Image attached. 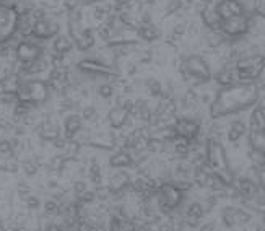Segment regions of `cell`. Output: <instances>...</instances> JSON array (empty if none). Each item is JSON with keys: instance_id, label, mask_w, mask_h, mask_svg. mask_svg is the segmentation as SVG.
Wrapping results in <instances>:
<instances>
[{"instance_id": "cell-6", "label": "cell", "mask_w": 265, "mask_h": 231, "mask_svg": "<svg viewBox=\"0 0 265 231\" xmlns=\"http://www.w3.org/2000/svg\"><path fill=\"white\" fill-rule=\"evenodd\" d=\"M18 13L12 8L0 7V44H7L16 36Z\"/></svg>"}, {"instance_id": "cell-18", "label": "cell", "mask_w": 265, "mask_h": 231, "mask_svg": "<svg viewBox=\"0 0 265 231\" xmlns=\"http://www.w3.org/2000/svg\"><path fill=\"white\" fill-rule=\"evenodd\" d=\"M246 134H247V126H246V124L242 121H234V122H231V126L228 129L226 139H228V142L236 143V142H239L241 137H244Z\"/></svg>"}, {"instance_id": "cell-15", "label": "cell", "mask_w": 265, "mask_h": 231, "mask_svg": "<svg viewBox=\"0 0 265 231\" xmlns=\"http://www.w3.org/2000/svg\"><path fill=\"white\" fill-rule=\"evenodd\" d=\"M108 165L109 168H114V170H124V168L133 165V156L127 150H117L114 155L109 156Z\"/></svg>"}, {"instance_id": "cell-17", "label": "cell", "mask_w": 265, "mask_h": 231, "mask_svg": "<svg viewBox=\"0 0 265 231\" xmlns=\"http://www.w3.org/2000/svg\"><path fill=\"white\" fill-rule=\"evenodd\" d=\"M251 131H265V108L264 106H254L249 117Z\"/></svg>"}, {"instance_id": "cell-22", "label": "cell", "mask_w": 265, "mask_h": 231, "mask_svg": "<svg viewBox=\"0 0 265 231\" xmlns=\"http://www.w3.org/2000/svg\"><path fill=\"white\" fill-rule=\"evenodd\" d=\"M215 82L220 87H228V85H233V83L239 82V80H238V75H236V70L223 69L215 75Z\"/></svg>"}, {"instance_id": "cell-9", "label": "cell", "mask_w": 265, "mask_h": 231, "mask_svg": "<svg viewBox=\"0 0 265 231\" xmlns=\"http://www.w3.org/2000/svg\"><path fill=\"white\" fill-rule=\"evenodd\" d=\"M57 35H60V21L52 16H46L44 20L36 21L35 30H33V36H36L41 41H49Z\"/></svg>"}, {"instance_id": "cell-28", "label": "cell", "mask_w": 265, "mask_h": 231, "mask_svg": "<svg viewBox=\"0 0 265 231\" xmlns=\"http://www.w3.org/2000/svg\"><path fill=\"white\" fill-rule=\"evenodd\" d=\"M82 5H83L82 0H62V7L67 10V13L82 8Z\"/></svg>"}, {"instance_id": "cell-30", "label": "cell", "mask_w": 265, "mask_h": 231, "mask_svg": "<svg viewBox=\"0 0 265 231\" xmlns=\"http://www.w3.org/2000/svg\"><path fill=\"white\" fill-rule=\"evenodd\" d=\"M200 231H215V223H205V225H202Z\"/></svg>"}, {"instance_id": "cell-14", "label": "cell", "mask_w": 265, "mask_h": 231, "mask_svg": "<svg viewBox=\"0 0 265 231\" xmlns=\"http://www.w3.org/2000/svg\"><path fill=\"white\" fill-rule=\"evenodd\" d=\"M116 145H117V140L114 134L99 131L91 135V145L89 146H94V148H99V150H111V148H114Z\"/></svg>"}, {"instance_id": "cell-16", "label": "cell", "mask_w": 265, "mask_h": 231, "mask_svg": "<svg viewBox=\"0 0 265 231\" xmlns=\"http://www.w3.org/2000/svg\"><path fill=\"white\" fill-rule=\"evenodd\" d=\"M247 142H249V146L254 153L265 158V131H251Z\"/></svg>"}, {"instance_id": "cell-1", "label": "cell", "mask_w": 265, "mask_h": 231, "mask_svg": "<svg viewBox=\"0 0 265 231\" xmlns=\"http://www.w3.org/2000/svg\"><path fill=\"white\" fill-rule=\"evenodd\" d=\"M259 99H261V88L256 82H236L233 85L220 87L210 103V117L221 119L241 114L257 106Z\"/></svg>"}, {"instance_id": "cell-4", "label": "cell", "mask_w": 265, "mask_h": 231, "mask_svg": "<svg viewBox=\"0 0 265 231\" xmlns=\"http://www.w3.org/2000/svg\"><path fill=\"white\" fill-rule=\"evenodd\" d=\"M158 204L163 213H171L176 210L177 207H181L184 200V189L179 184L174 183H163L160 187H158Z\"/></svg>"}, {"instance_id": "cell-26", "label": "cell", "mask_w": 265, "mask_h": 231, "mask_svg": "<svg viewBox=\"0 0 265 231\" xmlns=\"http://www.w3.org/2000/svg\"><path fill=\"white\" fill-rule=\"evenodd\" d=\"M98 94H99V98H103V99H111L114 96V87H112L111 83H103V85L98 87Z\"/></svg>"}, {"instance_id": "cell-21", "label": "cell", "mask_w": 265, "mask_h": 231, "mask_svg": "<svg viewBox=\"0 0 265 231\" xmlns=\"http://www.w3.org/2000/svg\"><path fill=\"white\" fill-rule=\"evenodd\" d=\"M137 35L143 41H155L160 36V31L153 23H142L137 28Z\"/></svg>"}, {"instance_id": "cell-23", "label": "cell", "mask_w": 265, "mask_h": 231, "mask_svg": "<svg viewBox=\"0 0 265 231\" xmlns=\"http://www.w3.org/2000/svg\"><path fill=\"white\" fill-rule=\"evenodd\" d=\"M223 225L226 228H233L236 223V208L234 207H228V208H224L223 210Z\"/></svg>"}, {"instance_id": "cell-25", "label": "cell", "mask_w": 265, "mask_h": 231, "mask_svg": "<svg viewBox=\"0 0 265 231\" xmlns=\"http://www.w3.org/2000/svg\"><path fill=\"white\" fill-rule=\"evenodd\" d=\"M146 87H148V92L151 96H163V87L161 83L155 80V78H150L148 82H146Z\"/></svg>"}, {"instance_id": "cell-5", "label": "cell", "mask_w": 265, "mask_h": 231, "mask_svg": "<svg viewBox=\"0 0 265 231\" xmlns=\"http://www.w3.org/2000/svg\"><path fill=\"white\" fill-rule=\"evenodd\" d=\"M251 30V16L249 13H242L238 16H233L229 20L221 21V26H220V31L223 33L224 38L231 39H238L246 36Z\"/></svg>"}, {"instance_id": "cell-2", "label": "cell", "mask_w": 265, "mask_h": 231, "mask_svg": "<svg viewBox=\"0 0 265 231\" xmlns=\"http://www.w3.org/2000/svg\"><path fill=\"white\" fill-rule=\"evenodd\" d=\"M205 166L212 173H217L226 185L234 184V173L231 170L224 146L217 139H208L205 145Z\"/></svg>"}, {"instance_id": "cell-3", "label": "cell", "mask_w": 265, "mask_h": 231, "mask_svg": "<svg viewBox=\"0 0 265 231\" xmlns=\"http://www.w3.org/2000/svg\"><path fill=\"white\" fill-rule=\"evenodd\" d=\"M181 73L184 80H189L195 85H204L213 78V73L207 60L200 55H189L181 64Z\"/></svg>"}, {"instance_id": "cell-24", "label": "cell", "mask_w": 265, "mask_h": 231, "mask_svg": "<svg viewBox=\"0 0 265 231\" xmlns=\"http://www.w3.org/2000/svg\"><path fill=\"white\" fill-rule=\"evenodd\" d=\"M82 117H83V121H88V122H94L98 119V111L94 106H83L82 108Z\"/></svg>"}, {"instance_id": "cell-19", "label": "cell", "mask_w": 265, "mask_h": 231, "mask_svg": "<svg viewBox=\"0 0 265 231\" xmlns=\"http://www.w3.org/2000/svg\"><path fill=\"white\" fill-rule=\"evenodd\" d=\"M202 21L208 26V28H218L221 26V20H220V16L215 10V5L213 7H205L202 10Z\"/></svg>"}, {"instance_id": "cell-12", "label": "cell", "mask_w": 265, "mask_h": 231, "mask_svg": "<svg viewBox=\"0 0 265 231\" xmlns=\"http://www.w3.org/2000/svg\"><path fill=\"white\" fill-rule=\"evenodd\" d=\"M83 117L80 112H69L62 122V131L65 139H75V135L83 129Z\"/></svg>"}, {"instance_id": "cell-20", "label": "cell", "mask_w": 265, "mask_h": 231, "mask_svg": "<svg viewBox=\"0 0 265 231\" xmlns=\"http://www.w3.org/2000/svg\"><path fill=\"white\" fill-rule=\"evenodd\" d=\"M204 205L200 204V202H192L187 210H185V215H187V222L189 225H192V227H195L197 223L200 222V218L204 217Z\"/></svg>"}, {"instance_id": "cell-11", "label": "cell", "mask_w": 265, "mask_h": 231, "mask_svg": "<svg viewBox=\"0 0 265 231\" xmlns=\"http://www.w3.org/2000/svg\"><path fill=\"white\" fill-rule=\"evenodd\" d=\"M131 117H132L131 112L124 108V106H114L112 109H109L106 121H108L112 131H121V129H124L129 124Z\"/></svg>"}, {"instance_id": "cell-29", "label": "cell", "mask_w": 265, "mask_h": 231, "mask_svg": "<svg viewBox=\"0 0 265 231\" xmlns=\"http://www.w3.org/2000/svg\"><path fill=\"white\" fill-rule=\"evenodd\" d=\"M257 179L261 187H265V168H257Z\"/></svg>"}, {"instance_id": "cell-7", "label": "cell", "mask_w": 265, "mask_h": 231, "mask_svg": "<svg viewBox=\"0 0 265 231\" xmlns=\"http://www.w3.org/2000/svg\"><path fill=\"white\" fill-rule=\"evenodd\" d=\"M25 88L30 96V103L33 104H46L50 98V90L47 87L46 80L41 78H31V80H25Z\"/></svg>"}, {"instance_id": "cell-10", "label": "cell", "mask_w": 265, "mask_h": 231, "mask_svg": "<svg viewBox=\"0 0 265 231\" xmlns=\"http://www.w3.org/2000/svg\"><path fill=\"white\" fill-rule=\"evenodd\" d=\"M215 10L221 21L229 20L233 16H238L242 13H247L244 3L241 0H218L215 3Z\"/></svg>"}, {"instance_id": "cell-8", "label": "cell", "mask_w": 265, "mask_h": 231, "mask_svg": "<svg viewBox=\"0 0 265 231\" xmlns=\"http://www.w3.org/2000/svg\"><path fill=\"white\" fill-rule=\"evenodd\" d=\"M15 52H16V59H18L21 64H31V62H36L41 59L46 50H44L43 46H38V44L26 41V39H21V41L16 44Z\"/></svg>"}, {"instance_id": "cell-27", "label": "cell", "mask_w": 265, "mask_h": 231, "mask_svg": "<svg viewBox=\"0 0 265 231\" xmlns=\"http://www.w3.org/2000/svg\"><path fill=\"white\" fill-rule=\"evenodd\" d=\"M207 43H208V46L210 47H218V46H221V44L224 43V35L221 31L220 33H213V35H210L207 38Z\"/></svg>"}, {"instance_id": "cell-13", "label": "cell", "mask_w": 265, "mask_h": 231, "mask_svg": "<svg viewBox=\"0 0 265 231\" xmlns=\"http://www.w3.org/2000/svg\"><path fill=\"white\" fill-rule=\"evenodd\" d=\"M73 47H75V43H73V39L67 33H60L54 39H50V50H54L57 54L65 55L72 52Z\"/></svg>"}]
</instances>
